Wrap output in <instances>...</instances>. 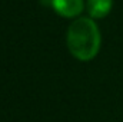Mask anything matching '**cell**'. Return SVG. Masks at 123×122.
Instances as JSON below:
<instances>
[{
    "instance_id": "cell-1",
    "label": "cell",
    "mask_w": 123,
    "mask_h": 122,
    "mask_svg": "<svg viewBox=\"0 0 123 122\" xmlns=\"http://www.w3.org/2000/svg\"><path fill=\"white\" fill-rule=\"evenodd\" d=\"M100 32L89 17L76 19L67 30V47L79 61H90L100 49Z\"/></svg>"
},
{
    "instance_id": "cell-2",
    "label": "cell",
    "mask_w": 123,
    "mask_h": 122,
    "mask_svg": "<svg viewBox=\"0 0 123 122\" xmlns=\"http://www.w3.org/2000/svg\"><path fill=\"white\" fill-rule=\"evenodd\" d=\"M52 6L63 17H76L83 12V0H52Z\"/></svg>"
},
{
    "instance_id": "cell-3",
    "label": "cell",
    "mask_w": 123,
    "mask_h": 122,
    "mask_svg": "<svg viewBox=\"0 0 123 122\" xmlns=\"http://www.w3.org/2000/svg\"><path fill=\"white\" fill-rule=\"evenodd\" d=\"M113 0H87V12L93 19H102L112 10Z\"/></svg>"
}]
</instances>
